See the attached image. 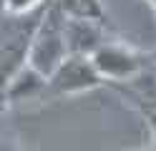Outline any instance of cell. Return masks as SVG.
<instances>
[{"mask_svg": "<svg viewBox=\"0 0 156 151\" xmlns=\"http://www.w3.org/2000/svg\"><path fill=\"white\" fill-rule=\"evenodd\" d=\"M63 23H66V15L61 13V8L55 5V0H48L43 5L41 18H38V25L33 30L30 45H28V56H25V66H30L45 81L68 58Z\"/></svg>", "mask_w": 156, "mask_h": 151, "instance_id": "6da1fadb", "label": "cell"}, {"mask_svg": "<svg viewBox=\"0 0 156 151\" xmlns=\"http://www.w3.org/2000/svg\"><path fill=\"white\" fill-rule=\"evenodd\" d=\"M43 8L35 13H28L20 18L3 15L0 18V116L5 111V86L18 70L25 66L28 45H30L33 30L38 25Z\"/></svg>", "mask_w": 156, "mask_h": 151, "instance_id": "7a4b0ae2", "label": "cell"}, {"mask_svg": "<svg viewBox=\"0 0 156 151\" xmlns=\"http://www.w3.org/2000/svg\"><path fill=\"white\" fill-rule=\"evenodd\" d=\"M91 63L103 83H123L141 70L156 63V53H141L121 40H106V43L91 56Z\"/></svg>", "mask_w": 156, "mask_h": 151, "instance_id": "3957f363", "label": "cell"}, {"mask_svg": "<svg viewBox=\"0 0 156 151\" xmlns=\"http://www.w3.org/2000/svg\"><path fill=\"white\" fill-rule=\"evenodd\" d=\"M103 86L101 76L96 73L91 58L86 56H68L61 66L53 70V76L48 78L45 91L51 96H78L86 91H93Z\"/></svg>", "mask_w": 156, "mask_h": 151, "instance_id": "277c9868", "label": "cell"}, {"mask_svg": "<svg viewBox=\"0 0 156 151\" xmlns=\"http://www.w3.org/2000/svg\"><path fill=\"white\" fill-rule=\"evenodd\" d=\"M63 35H66V50L68 56H86L91 58L108 38V30L91 20H76L66 18L63 23Z\"/></svg>", "mask_w": 156, "mask_h": 151, "instance_id": "5b68a950", "label": "cell"}, {"mask_svg": "<svg viewBox=\"0 0 156 151\" xmlns=\"http://www.w3.org/2000/svg\"><path fill=\"white\" fill-rule=\"evenodd\" d=\"M113 88L119 91L131 106L139 108L144 116L156 111V63L151 68L141 70L139 76L123 81V83H113Z\"/></svg>", "mask_w": 156, "mask_h": 151, "instance_id": "8992f818", "label": "cell"}, {"mask_svg": "<svg viewBox=\"0 0 156 151\" xmlns=\"http://www.w3.org/2000/svg\"><path fill=\"white\" fill-rule=\"evenodd\" d=\"M45 86H48V81L41 73H35L30 66H23L5 86V106L8 103H23V101L43 96Z\"/></svg>", "mask_w": 156, "mask_h": 151, "instance_id": "52a82bcc", "label": "cell"}, {"mask_svg": "<svg viewBox=\"0 0 156 151\" xmlns=\"http://www.w3.org/2000/svg\"><path fill=\"white\" fill-rule=\"evenodd\" d=\"M55 5L61 8V13L66 18L91 20V23L108 28V13H106L101 0H55Z\"/></svg>", "mask_w": 156, "mask_h": 151, "instance_id": "ba28073f", "label": "cell"}, {"mask_svg": "<svg viewBox=\"0 0 156 151\" xmlns=\"http://www.w3.org/2000/svg\"><path fill=\"white\" fill-rule=\"evenodd\" d=\"M48 0H0V8H3V15H13V18H20L28 13H35L41 10Z\"/></svg>", "mask_w": 156, "mask_h": 151, "instance_id": "9c48e42d", "label": "cell"}, {"mask_svg": "<svg viewBox=\"0 0 156 151\" xmlns=\"http://www.w3.org/2000/svg\"><path fill=\"white\" fill-rule=\"evenodd\" d=\"M146 124H149V128H151V138H154V149H156V111H151V113H146Z\"/></svg>", "mask_w": 156, "mask_h": 151, "instance_id": "30bf717a", "label": "cell"}, {"mask_svg": "<svg viewBox=\"0 0 156 151\" xmlns=\"http://www.w3.org/2000/svg\"><path fill=\"white\" fill-rule=\"evenodd\" d=\"M139 151H156V149H154V146H149V149H139Z\"/></svg>", "mask_w": 156, "mask_h": 151, "instance_id": "8fae6325", "label": "cell"}, {"mask_svg": "<svg viewBox=\"0 0 156 151\" xmlns=\"http://www.w3.org/2000/svg\"><path fill=\"white\" fill-rule=\"evenodd\" d=\"M149 3H151V5H154V8H156V0H149Z\"/></svg>", "mask_w": 156, "mask_h": 151, "instance_id": "7c38bea8", "label": "cell"}]
</instances>
